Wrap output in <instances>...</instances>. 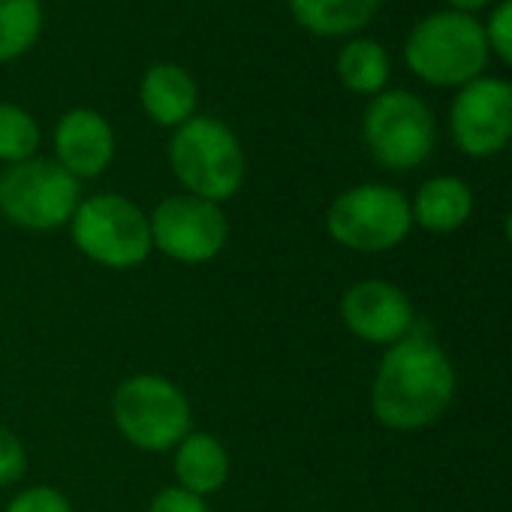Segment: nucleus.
Returning <instances> with one entry per match:
<instances>
[{
    "instance_id": "12",
    "label": "nucleus",
    "mask_w": 512,
    "mask_h": 512,
    "mask_svg": "<svg viewBox=\"0 0 512 512\" xmlns=\"http://www.w3.org/2000/svg\"><path fill=\"white\" fill-rule=\"evenodd\" d=\"M55 163L76 181L100 178L115 160V130L106 115L88 106L67 109L55 124Z\"/></svg>"
},
{
    "instance_id": "5",
    "label": "nucleus",
    "mask_w": 512,
    "mask_h": 512,
    "mask_svg": "<svg viewBox=\"0 0 512 512\" xmlns=\"http://www.w3.org/2000/svg\"><path fill=\"white\" fill-rule=\"evenodd\" d=\"M70 235L85 260L109 272L139 269L154 250L148 214L121 193L85 196L70 220Z\"/></svg>"
},
{
    "instance_id": "2",
    "label": "nucleus",
    "mask_w": 512,
    "mask_h": 512,
    "mask_svg": "<svg viewBox=\"0 0 512 512\" xmlns=\"http://www.w3.org/2000/svg\"><path fill=\"white\" fill-rule=\"evenodd\" d=\"M166 157L184 193L217 205L238 196L247 178V154L241 139L214 115H193L187 124L175 127Z\"/></svg>"
},
{
    "instance_id": "18",
    "label": "nucleus",
    "mask_w": 512,
    "mask_h": 512,
    "mask_svg": "<svg viewBox=\"0 0 512 512\" xmlns=\"http://www.w3.org/2000/svg\"><path fill=\"white\" fill-rule=\"evenodd\" d=\"M43 0H0V64L28 55L43 34Z\"/></svg>"
},
{
    "instance_id": "19",
    "label": "nucleus",
    "mask_w": 512,
    "mask_h": 512,
    "mask_svg": "<svg viewBox=\"0 0 512 512\" xmlns=\"http://www.w3.org/2000/svg\"><path fill=\"white\" fill-rule=\"evenodd\" d=\"M43 145L40 121L19 103L0 100V163L16 166L34 160Z\"/></svg>"
},
{
    "instance_id": "26",
    "label": "nucleus",
    "mask_w": 512,
    "mask_h": 512,
    "mask_svg": "<svg viewBox=\"0 0 512 512\" xmlns=\"http://www.w3.org/2000/svg\"><path fill=\"white\" fill-rule=\"evenodd\" d=\"M506 151H509V160H512V139H509V148Z\"/></svg>"
},
{
    "instance_id": "8",
    "label": "nucleus",
    "mask_w": 512,
    "mask_h": 512,
    "mask_svg": "<svg viewBox=\"0 0 512 512\" xmlns=\"http://www.w3.org/2000/svg\"><path fill=\"white\" fill-rule=\"evenodd\" d=\"M82 202V181L46 157L0 169V217L25 232L70 226Z\"/></svg>"
},
{
    "instance_id": "10",
    "label": "nucleus",
    "mask_w": 512,
    "mask_h": 512,
    "mask_svg": "<svg viewBox=\"0 0 512 512\" xmlns=\"http://www.w3.org/2000/svg\"><path fill=\"white\" fill-rule=\"evenodd\" d=\"M449 136L473 160L506 151L512 139V82L503 76H479L458 88L449 106Z\"/></svg>"
},
{
    "instance_id": "11",
    "label": "nucleus",
    "mask_w": 512,
    "mask_h": 512,
    "mask_svg": "<svg viewBox=\"0 0 512 512\" xmlns=\"http://www.w3.org/2000/svg\"><path fill=\"white\" fill-rule=\"evenodd\" d=\"M341 323L371 347H392L416 329V311L401 287L368 278L341 296Z\"/></svg>"
},
{
    "instance_id": "15",
    "label": "nucleus",
    "mask_w": 512,
    "mask_h": 512,
    "mask_svg": "<svg viewBox=\"0 0 512 512\" xmlns=\"http://www.w3.org/2000/svg\"><path fill=\"white\" fill-rule=\"evenodd\" d=\"M232 461L226 446L208 431H190L172 449V473L175 482L199 497L220 491L229 479Z\"/></svg>"
},
{
    "instance_id": "7",
    "label": "nucleus",
    "mask_w": 512,
    "mask_h": 512,
    "mask_svg": "<svg viewBox=\"0 0 512 512\" xmlns=\"http://www.w3.org/2000/svg\"><path fill=\"white\" fill-rule=\"evenodd\" d=\"M413 229L410 199L392 184H356L341 190L326 211V232L353 253H386Z\"/></svg>"
},
{
    "instance_id": "13",
    "label": "nucleus",
    "mask_w": 512,
    "mask_h": 512,
    "mask_svg": "<svg viewBox=\"0 0 512 512\" xmlns=\"http://www.w3.org/2000/svg\"><path fill=\"white\" fill-rule=\"evenodd\" d=\"M139 106L157 127L175 130L199 115V85L181 64L160 61L139 79Z\"/></svg>"
},
{
    "instance_id": "21",
    "label": "nucleus",
    "mask_w": 512,
    "mask_h": 512,
    "mask_svg": "<svg viewBox=\"0 0 512 512\" xmlns=\"http://www.w3.org/2000/svg\"><path fill=\"white\" fill-rule=\"evenodd\" d=\"M4 512H76L70 497L55 485H28L22 488Z\"/></svg>"
},
{
    "instance_id": "9",
    "label": "nucleus",
    "mask_w": 512,
    "mask_h": 512,
    "mask_svg": "<svg viewBox=\"0 0 512 512\" xmlns=\"http://www.w3.org/2000/svg\"><path fill=\"white\" fill-rule=\"evenodd\" d=\"M148 223L154 250L181 266H202L217 260L229 238V220L223 214V205L190 193L160 199L148 214Z\"/></svg>"
},
{
    "instance_id": "3",
    "label": "nucleus",
    "mask_w": 512,
    "mask_h": 512,
    "mask_svg": "<svg viewBox=\"0 0 512 512\" xmlns=\"http://www.w3.org/2000/svg\"><path fill=\"white\" fill-rule=\"evenodd\" d=\"M488 58L482 22L446 7L419 19L404 40L407 70L431 88H464L485 76Z\"/></svg>"
},
{
    "instance_id": "6",
    "label": "nucleus",
    "mask_w": 512,
    "mask_h": 512,
    "mask_svg": "<svg viewBox=\"0 0 512 512\" xmlns=\"http://www.w3.org/2000/svg\"><path fill=\"white\" fill-rule=\"evenodd\" d=\"M362 142L386 172L422 166L437 145V118L431 106L404 88H386L362 112Z\"/></svg>"
},
{
    "instance_id": "1",
    "label": "nucleus",
    "mask_w": 512,
    "mask_h": 512,
    "mask_svg": "<svg viewBox=\"0 0 512 512\" xmlns=\"http://www.w3.org/2000/svg\"><path fill=\"white\" fill-rule=\"evenodd\" d=\"M452 398L455 368L434 338L413 329L386 347L371 383V413L383 428L422 431L449 410Z\"/></svg>"
},
{
    "instance_id": "22",
    "label": "nucleus",
    "mask_w": 512,
    "mask_h": 512,
    "mask_svg": "<svg viewBox=\"0 0 512 512\" xmlns=\"http://www.w3.org/2000/svg\"><path fill=\"white\" fill-rule=\"evenodd\" d=\"M25 473H28V446H25V440L13 428L0 425V488L16 485Z\"/></svg>"
},
{
    "instance_id": "4",
    "label": "nucleus",
    "mask_w": 512,
    "mask_h": 512,
    "mask_svg": "<svg viewBox=\"0 0 512 512\" xmlns=\"http://www.w3.org/2000/svg\"><path fill=\"white\" fill-rule=\"evenodd\" d=\"M118 434L142 452H172L193 431V407L163 374H133L112 392Z\"/></svg>"
},
{
    "instance_id": "24",
    "label": "nucleus",
    "mask_w": 512,
    "mask_h": 512,
    "mask_svg": "<svg viewBox=\"0 0 512 512\" xmlns=\"http://www.w3.org/2000/svg\"><path fill=\"white\" fill-rule=\"evenodd\" d=\"M446 10H455V13H464V16H476L482 10H488L494 0H443Z\"/></svg>"
},
{
    "instance_id": "20",
    "label": "nucleus",
    "mask_w": 512,
    "mask_h": 512,
    "mask_svg": "<svg viewBox=\"0 0 512 512\" xmlns=\"http://www.w3.org/2000/svg\"><path fill=\"white\" fill-rule=\"evenodd\" d=\"M482 28H485L488 52L512 70V0H497Z\"/></svg>"
},
{
    "instance_id": "16",
    "label": "nucleus",
    "mask_w": 512,
    "mask_h": 512,
    "mask_svg": "<svg viewBox=\"0 0 512 512\" xmlns=\"http://www.w3.org/2000/svg\"><path fill=\"white\" fill-rule=\"evenodd\" d=\"M383 0H287L290 16L299 28L314 37H359Z\"/></svg>"
},
{
    "instance_id": "23",
    "label": "nucleus",
    "mask_w": 512,
    "mask_h": 512,
    "mask_svg": "<svg viewBox=\"0 0 512 512\" xmlns=\"http://www.w3.org/2000/svg\"><path fill=\"white\" fill-rule=\"evenodd\" d=\"M148 512H211L205 497L181 488V485H166L154 494L148 503Z\"/></svg>"
},
{
    "instance_id": "14",
    "label": "nucleus",
    "mask_w": 512,
    "mask_h": 512,
    "mask_svg": "<svg viewBox=\"0 0 512 512\" xmlns=\"http://www.w3.org/2000/svg\"><path fill=\"white\" fill-rule=\"evenodd\" d=\"M413 226H422L434 235L458 232L473 214V190L458 175H434L425 178L410 199Z\"/></svg>"
},
{
    "instance_id": "25",
    "label": "nucleus",
    "mask_w": 512,
    "mask_h": 512,
    "mask_svg": "<svg viewBox=\"0 0 512 512\" xmlns=\"http://www.w3.org/2000/svg\"><path fill=\"white\" fill-rule=\"evenodd\" d=\"M503 235H506V244L512 247V208H509V214L503 220Z\"/></svg>"
},
{
    "instance_id": "17",
    "label": "nucleus",
    "mask_w": 512,
    "mask_h": 512,
    "mask_svg": "<svg viewBox=\"0 0 512 512\" xmlns=\"http://www.w3.org/2000/svg\"><path fill=\"white\" fill-rule=\"evenodd\" d=\"M338 82L356 97H377L389 88L392 58L383 43L371 37H350L335 58Z\"/></svg>"
}]
</instances>
